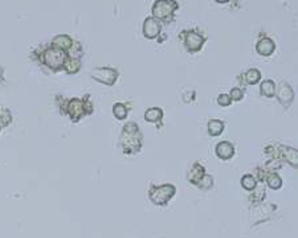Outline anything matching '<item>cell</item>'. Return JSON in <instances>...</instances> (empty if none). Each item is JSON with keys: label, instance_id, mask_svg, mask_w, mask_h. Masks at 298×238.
I'll list each match as a JSON object with an SVG mask.
<instances>
[{"label": "cell", "instance_id": "d6986e66", "mask_svg": "<svg viewBox=\"0 0 298 238\" xmlns=\"http://www.w3.org/2000/svg\"><path fill=\"white\" fill-rule=\"evenodd\" d=\"M224 131V122L219 119H212L208 122V134L211 137H219Z\"/></svg>", "mask_w": 298, "mask_h": 238}, {"label": "cell", "instance_id": "f546056e", "mask_svg": "<svg viewBox=\"0 0 298 238\" xmlns=\"http://www.w3.org/2000/svg\"><path fill=\"white\" fill-rule=\"evenodd\" d=\"M0 131H1V126H0Z\"/></svg>", "mask_w": 298, "mask_h": 238}, {"label": "cell", "instance_id": "7c38bea8", "mask_svg": "<svg viewBox=\"0 0 298 238\" xmlns=\"http://www.w3.org/2000/svg\"><path fill=\"white\" fill-rule=\"evenodd\" d=\"M256 51L260 56L264 57H269L275 53L276 51V44L275 41L269 39V37H264L261 40H258L256 44Z\"/></svg>", "mask_w": 298, "mask_h": 238}, {"label": "cell", "instance_id": "52a82bcc", "mask_svg": "<svg viewBox=\"0 0 298 238\" xmlns=\"http://www.w3.org/2000/svg\"><path fill=\"white\" fill-rule=\"evenodd\" d=\"M92 78L102 85L113 86L118 79V70L114 68H96L92 70Z\"/></svg>", "mask_w": 298, "mask_h": 238}, {"label": "cell", "instance_id": "f1b7e54d", "mask_svg": "<svg viewBox=\"0 0 298 238\" xmlns=\"http://www.w3.org/2000/svg\"><path fill=\"white\" fill-rule=\"evenodd\" d=\"M216 3H221V4H224V3H228V1H231V0H215Z\"/></svg>", "mask_w": 298, "mask_h": 238}, {"label": "cell", "instance_id": "4316f807", "mask_svg": "<svg viewBox=\"0 0 298 238\" xmlns=\"http://www.w3.org/2000/svg\"><path fill=\"white\" fill-rule=\"evenodd\" d=\"M217 103H219L221 107H228V106L232 103L230 94H220V96L217 97Z\"/></svg>", "mask_w": 298, "mask_h": 238}, {"label": "cell", "instance_id": "8fae6325", "mask_svg": "<svg viewBox=\"0 0 298 238\" xmlns=\"http://www.w3.org/2000/svg\"><path fill=\"white\" fill-rule=\"evenodd\" d=\"M216 156L221 159V160H231L234 155V146L231 142H220L217 143V146L215 148Z\"/></svg>", "mask_w": 298, "mask_h": 238}, {"label": "cell", "instance_id": "3957f363", "mask_svg": "<svg viewBox=\"0 0 298 238\" xmlns=\"http://www.w3.org/2000/svg\"><path fill=\"white\" fill-rule=\"evenodd\" d=\"M66 57H68L66 52L51 46V48H46L45 51H43L40 60H42V64L51 69L52 72H59V70H63Z\"/></svg>", "mask_w": 298, "mask_h": 238}, {"label": "cell", "instance_id": "6da1fadb", "mask_svg": "<svg viewBox=\"0 0 298 238\" xmlns=\"http://www.w3.org/2000/svg\"><path fill=\"white\" fill-rule=\"evenodd\" d=\"M121 143H122V147H124L125 154H133V152L141 150L142 134L139 131L137 123L128 122V123L125 124L124 130H122Z\"/></svg>", "mask_w": 298, "mask_h": 238}, {"label": "cell", "instance_id": "277c9868", "mask_svg": "<svg viewBox=\"0 0 298 238\" xmlns=\"http://www.w3.org/2000/svg\"><path fill=\"white\" fill-rule=\"evenodd\" d=\"M176 193V188L172 184H162V185H152L149 191V197L155 205L166 206Z\"/></svg>", "mask_w": 298, "mask_h": 238}, {"label": "cell", "instance_id": "d4e9b609", "mask_svg": "<svg viewBox=\"0 0 298 238\" xmlns=\"http://www.w3.org/2000/svg\"><path fill=\"white\" fill-rule=\"evenodd\" d=\"M253 195L251 197V200L253 202H261L264 198H265V189L264 188H255L252 191Z\"/></svg>", "mask_w": 298, "mask_h": 238}, {"label": "cell", "instance_id": "30bf717a", "mask_svg": "<svg viewBox=\"0 0 298 238\" xmlns=\"http://www.w3.org/2000/svg\"><path fill=\"white\" fill-rule=\"evenodd\" d=\"M297 158H298V152L297 150H294L293 147H285L281 146V148L278 150V154H276V159H282V160L288 161L290 165H293L297 168Z\"/></svg>", "mask_w": 298, "mask_h": 238}, {"label": "cell", "instance_id": "8992f818", "mask_svg": "<svg viewBox=\"0 0 298 238\" xmlns=\"http://www.w3.org/2000/svg\"><path fill=\"white\" fill-rule=\"evenodd\" d=\"M183 39V44L186 46L190 53H197L200 51L206 42V37L203 36L202 33H199L197 31H184L182 35Z\"/></svg>", "mask_w": 298, "mask_h": 238}, {"label": "cell", "instance_id": "4fadbf2b", "mask_svg": "<svg viewBox=\"0 0 298 238\" xmlns=\"http://www.w3.org/2000/svg\"><path fill=\"white\" fill-rule=\"evenodd\" d=\"M204 175H206V168H204L200 163H195V164H192V167H191L190 172H188V181L193 184V185H196V184L202 180Z\"/></svg>", "mask_w": 298, "mask_h": 238}, {"label": "cell", "instance_id": "83f0119b", "mask_svg": "<svg viewBox=\"0 0 298 238\" xmlns=\"http://www.w3.org/2000/svg\"><path fill=\"white\" fill-rule=\"evenodd\" d=\"M0 82H3V68L0 66Z\"/></svg>", "mask_w": 298, "mask_h": 238}, {"label": "cell", "instance_id": "cb8c5ba5", "mask_svg": "<svg viewBox=\"0 0 298 238\" xmlns=\"http://www.w3.org/2000/svg\"><path fill=\"white\" fill-rule=\"evenodd\" d=\"M212 185H213V178H212L211 175H207V174L204 175L202 178V180L196 184V187L203 189V191H208L210 188H212Z\"/></svg>", "mask_w": 298, "mask_h": 238}, {"label": "cell", "instance_id": "ac0fdd59", "mask_svg": "<svg viewBox=\"0 0 298 238\" xmlns=\"http://www.w3.org/2000/svg\"><path fill=\"white\" fill-rule=\"evenodd\" d=\"M265 183L268 184V187L271 188V189L277 191V189H280V188L282 187V178L276 174V172L268 171V175H266L265 178Z\"/></svg>", "mask_w": 298, "mask_h": 238}, {"label": "cell", "instance_id": "5b68a950", "mask_svg": "<svg viewBox=\"0 0 298 238\" xmlns=\"http://www.w3.org/2000/svg\"><path fill=\"white\" fill-rule=\"evenodd\" d=\"M178 8L176 0H156L152 5V18L159 21H171Z\"/></svg>", "mask_w": 298, "mask_h": 238}, {"label": "cell", "instance_id": "2e32d148", "mask_svg": "<svg viewBox=\"0 0 298 238\" xmlns=\"http://www.w3.org/2000/svg\"><path fill=\"white\" fill-rule=\"evenodd\" d=\"M145 119L150 123H158L163 119V110L161 107H151L145 111Z\"/></svg>", "mask_w": 298, "mask_h": 238}, {"label": "cell", "instance_id": "e0dca14e", "mask_svg": "<svg viewBox=\"0 0 298 238\" xmlns=\"http://www.w3.org/2000/svg\"><path fill=\"white\" fill-rule=\"evenodd\" d=\"M260 93L265 98H273L276 94V83L272 79H265L260 85Z\"/></svg>", "mask_w": 298, "mask_h": 238}, {"label": "cell", "instance_id": "484cf974", "mask_svg": "<svg viewBox=\"0 0 298 238\" xmlns=\"http://www.w3.org/2000/svg\"><path fill=\"white\" fill-rule=\"evenodd\" d=\"M230 97L232 101H241L244 98V90L243 89H240V87H234L232 90H231L230 93Z\"/></svg>", "mask_w": 298, "mask_h": 238}, {"label": "cell", "instance_id": "9c48e42d", "mask_svg": "<svg viewBox=\"0 0 298 238\" xmlns=\"http://www.w3.org/2000/svg\"><path fill=\"white\" fill-rule=\"evenodd\" d=\"M276 97H277V99L280 101V103L282 106H285V107H288V106L292 103V101H293L294 98V93H293V89L290 87V85H288V83H280V86H278V89H277V93L275 94Z\"/></svg>", "mask_w": 298, "mask_h": 238}, {"label": "cell", "instance_id": "44dd1931", "mask_svg": "<svg viewBox=\"0 0 298 238\" xmlns=\"http://www.w3.org/2000/svg\"><path fill=\"white\" fill-rule=\"evenodd\" d=\"M241 187L248 192H252L253 189L257 187V178L251 174L244 175L241 178Z\"/></svg>", "mask_w": 298, "mask_h": 238}, {"label": "cell", "instance_id": "ba28073f", "mask_svg": "<svg viewBox=\"0 0 298 238\" xmlns=\"http://www.w3.org/2000/svg\"><path fill=\"white\" fill-rule=\"evenodd\" d=\"M162 25L159 20L154 18H147L143 23V36L149 40H154L161 35Z\"/></svg>", "mask_w": 298, "mask_h": 238}, {"label": "cell", "instance_id": "9a60e30c", "mask_svg": "<svg viewBox=\"0 0 298 238\" xmlns=\"http://www.w3.org/2000/svg\"><path fill=\"white\" fill-rule=\"evenodd\" d=\"M65 72L68 74H76L78 73V70L81 69V62H80V59H74V57H70L68 56L65 59L64 66H63Z\"/></svg>", "mask_w": 298, "mask_h": 238}, {"label": "cell", "instance_id": "ffe728a7", "mask_svg": "<svg viewBox=\"0 0 298 238\" xmlns=\"http://www.w3.org/2000/svg\"><path fill=\"white\" fill-rule=\"evenodd\" d=\"M244 79H245L247 85H256L261 79V72L258 69H249L244 74Z\"/></svg>", "mask_w": 298, "mask_h": 238}, {"label": "cell", "instance_id": "5bb4252c", "mask_svg": "<svg viewBox=\"0 0 298 238\" xmlns=\"http://www.w3.org/2000/svg\"><path fill=\"white\" fill-rule=\"evenodd\" d=\"M72 44H73V39L69 37L68 35H59L52 40V46L53 48H57V49H61L64 52H68Z\"/></svg>", "mask_w": 298, "mask_h": 238}, {"label": "cell", "instance_id": "7a4b0ae2", "mask_svg": "<svg viewBox=\"0 0 298 238\" xmlns=\"http://www.w3.org/2000/svg\"><path fill=\"white\" fill-rule=\"evenodd\" d=\"M65 113L69 115V118L72 119L73 122H78L80 119L84 118L85 115L92 114L93 107L92 103L89 102V97H86L85 99L81 98H73L69 99L66 106H65Z\"/></svg>", "mask_w": 298, "mask_h": 238}, {"label": "cell", "instance_id": "603a6c76", "mask_svg": "<svg viewBox=\"0 0 298 238\" xmlns=\"http://www.w3.org/2000/svg\"><path fill=\"white\" fill-rule=\"evenodd\" d=\"M11 120H12V114H11V111H9L8 109H5V107H1V106H0V126H1V127H5L7 124L11 123Z\"/></svg>", "mask_w": 298, "mask_h": 238}, {"label": "cell", "instance_id": "7402d4cb", "mask_svg": "<svg viewBox=\"0 0 298 238\" xmlns=\"http://www.w3.org/2000/svg\"><path fill=\"white\" fill-rule=\"evenodd\" d=\"M128 113V107H126V105H124V103H114V106H113V114H114V117L118 119V120L126 119Z\"/></svg>", "mask_w": 298, "mask_h": 238}]
</instances>
